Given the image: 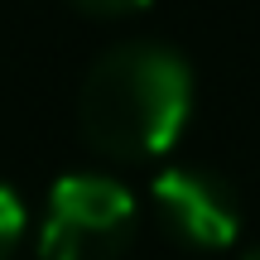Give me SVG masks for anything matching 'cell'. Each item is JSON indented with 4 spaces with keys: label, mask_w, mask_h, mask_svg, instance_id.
<instances>
[{
    "label": "cell",
    "mask_w": 260,
    "mask_h": 260,
    "mask_svg": "<svg viewBox=\"0 0 260 260\" xmlns=\"http://www.w3.org/2000/svg\"><path fill=\"white\" fill-rule=\"evenodd\" d=\"M193 111V73L164 44H116L92 63L77 96L82 135L111 159L164 154Z\"/></svg>",
    "instance_id": "obj_1"
},
{
    "label": "cell",
    "mask_w": 260,
    "mask_h": 260,
    "mask_svg": "<svg viewBox=\"0 0 260 260\" xmlns=\"http://www.w3.org/2000/svg\"><path fill=\"white\" fill-rule=\"evenodd\" d=\"M135 232V198L106 174H68L48 193L39 226L44 260H116Z\"/></svg>",
    "instance_id": "obj_2"
},
{
    "label": "cell",
    "mask_w": 260,
    "mask_h": 260,
    "mask_svg": "<svg viewBox=\"0 0 260 260\" xmlns=\"http://www.w3.org/2000/svg\"><path fill=\"white\" fill-rule=\"evenodd\" d=\"M154 212L169 236H178L193 251H217L232 246L241 232V198L222 174L198 164L164 169L154 178Z\"/></svg>",
    "instance_id": "obj_3"
},
{
    "label": "cell",
    "mask_w": 260,
    "mask_h": 260,
    "mask_svg": "<svg viewBox=\"0 0 260 260\" xmlns=\"http://www.w3.org/2000/svg\"><path fill=\"white\" fill-rule=\"evenodd\" d=\"M19 236H24V203L10 183H0V260L19 246Z\"/></svg>",
    "instance_id": "obj_4"
},
{
    "label": "cell",
    "mask_w": 260,
    "mask_h": 260,
    "mask_svg": "<svg viewBox=\"0 0 260 260\" xmlns=\"http://www.w3.org/2000/svg\"><path fill=\"white\" fill-rule=\"evenodd\" d=\"M68 5L87 10V15H102V19H121V15H135V10H145L149 0H68Z\"/></svg>",
    "instance_id": "obj_5"
},
{
    "label": "cell",
    "mask_w": 260,
    "mask_h": 260,
    "mask_svg": "<svg viewBox=\"0 0 260 260\" xmlns=\"http://www.w3.org/2000/svg\"><path fill=\"white\" fill-rule=\"evenodd\" d=\"M241 260H260V246H255V251H246V255H241Z\"/></svg>",
    "instance_id": "obj_6"
}]
</instances>
